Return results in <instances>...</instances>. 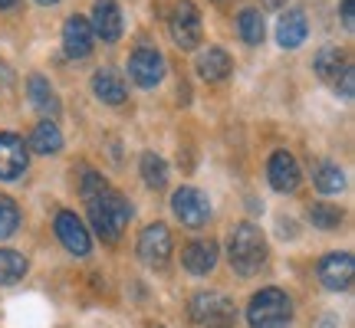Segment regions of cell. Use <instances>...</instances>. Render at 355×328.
Instances as JSON below:
<instances>
[{
	"label": "cell",
	"instance_id": "13",
	"mask_svg": "<svg viewBox=\"0 0 355 328\" xmlns=\"http://www.w3.org/2000/svg\"><path fill=\"white\" fill-rule=\"evenodd\" d=\"M56 237H60V243H63L73 256H89V250H92L89 230L83 227V220H79L76 214H69V210L56 214Z\"/></svg>",
	"mask_w": 355,
	"mask_h": 328
},
{
	"label": "cell",
	"instance_id": "31",
	"mask_svg": "<svg viewBox=\"0 0 355 328\" xmlns=\"http://www.w3.org/2000/svg\"><path fill=\"white\" fill-rule=\"evenodd\" d=\"M283 3H286V0H263V7H266V10H279Z\"/></svg>",
	"mask_w": 355,
	"mask_h": 328
},
{
	"label": "cell",
	"instance_id": "18",
	"mask_svg": "<svg viewBox=\"0 0 355 328\" xmlns=\"http://www.w3.org/2000/svg\"><path fill=\"white\" fill-rule=\"evenodd\" d=\"M26 95H30V102H33V109H37V112L50 115V118L60 115V95H56V89L50 86V79L46 76L33 73V76L26 79Z\"/></svg>",
	"mask_w": 355,
	"mask_h": 328
},
{
	"label": "cell",
	"instance_id": "7",
	"mask_svg": "<svg viewBox=\"0 0 355 328\" xmlns=\"http://www.w3.org/2000/svg\"><path fill=\"white\" fill-rule=\"evenodd\" d=\"M128 76H132L135 86L155 89L165 79V56L155 50V46H139V50L128 56Z\"/></svg>",
	"mask_w": 355,
	"mask_h": 328
},
{
	"label": "cell",
	"instance_id": "4",
	"mask_svg": "<svg viewBox=\"0 0 355 328\" xmlns=\"http://www.w3.org/2000/svg\"><path fill=\"white\" fill-rule=\"evenodd\" d=\"M191 322L201 328H234L237 325V309L227 295L220 292H198L188 305Z\"/></svg>",
	"mask_w": 355,
	"mask_h": 328
},
{
	"label": "cell",
	"instance_id": "11",
	"mask_svg": "<svg viewBox=\"0 0 355 328\" xmlns=\"http://www.w3.org/2000/svg\"><path fill=\"white\" fill-rule=\"evenodd\" d=\"M266 177H270V188L279 194H293L300 188V164L290 152H273L270 164H266Z\"/></svg>",
	"mask_w": 355,
	"mask_h": 328
},
{
	"label": "cell",
	"instance_id": "30",
	"mask_svg": "<svg viewBox=\"0 0 355 328\" xmlns=\"http://www.w3.org/2000/svg\"><path fill=\"white\" fill-rule=\"evenodd\" d=\"M343 26L352 33V26H355V0H343Z\"/></svg>",
	"mask_w": 355,
	"mask_h": 328
},
{
	"label": "cell",
	"instance_id": "22",
	"mask_svg": "<svg viewBox=\"0 0 355 328\" xmlns=\"http://www.w3.org/2000/svg\"><path fill=\"white\" fill-rule=\"evenodd\" d=\"M26 269H30V263H26L24 253L0 250V286H13V282H20V279L26 276Z\"/></svg>",
	"mask_w": 355,
	"mask_h": 328
},
{
	"label": "cell",
	"instance_id": "5",
	"mask_svg": "<svg viewBox=\"0 0 355 328\" xmlns=\"http://www.w3.org/2000/svg\"><path fill=\"white\" fill-rule=\"evenodd\" d=\"M168 26H171V39H175L181 50H198L201 46V33H204L201 13H198V7L191 0H178Z\"/></svg>",
	"mask_w": 355,
	"mask_h": 328
},
{
	"label": "cell",
	"instance_id": "20",
	"mask_svg": "<svg viewBox=\"0 0 355 328\" xmlns=\"http://www.w3.org/2000/svg\"><path fill=\"white\" fill-rule=\"evenodd\" d=\"M30 148L37 154H60L63 152V131H60V125L53 122V118H46V122H40L37 128H33V135H30Z\"/></svg>",
	"mask_w": 355,
	"mask_h": 328
},
{
	"label": "cell",
	"instance_id": "3",
	"mask_svg": "<svg viewBox=\"0 0 355 328\" xmlns=\"http://www.w3.org/2000/svg\"><path fill=\"white\" fill-rule=\"evenodd\" d=\"M250 328H290L293 325V299L283 289H260L247 305Z\"/></svg>",
	"mask_w": 355,
	"mask_h": 328
},
{
	"label": "cell",
	"instance_id": "17",
	"mask_svg": "<svg viewBox=\"0 0 355 328\" xmlns=\"http://www.w3.org/2000/svg\"><path fill=\"white\" fill-rule=\"evenodd\" d=\"M198 76L207 79V82H217V79L230 76V69H234V60H230L227 50H220V46H207V50L198 53Z\"/></svg>",
	"mask_w": 355,
	"mask_h": 328
},
{
	"label": "cell",
	"instance_id": "12",
	"mask_svg": "<svg viewBox=\"0 0 355 328\" xmlns=\"http://www.w3.org/2000/svg\"><path fill=\"white\" fill-rule=\"evenodd\" d=\"M89 26H92V37H99L102 43H115L122 37V10H119V3L115 0H96Z\"/></svg>",
	"mask_w": 355,
	"mask_h": 328
},
{
	"label": "cell",
	"instance_id": "9",
	"mask_svg": "<svg viewBox=\"0 0 355 328\" xmlns=\"http://www.w3.org/2000/svg\"><path fill=\"white\" fill-rule=\"evenodd\" d=\"M352 276H355L352 253H329V256H322V263H319V282L329 292H345L352 286Z\"/></svg>",
	"mask_w": 355,
	"mask_h": 328
},
{
	"label": "cell",
	"instance_id": "19",
	"mask_svg": "<svg viewBox=\"0 0 355 328\" xmlns=\"http://www.w3.org/2000/svg\"><path fill=\"white\" fill-rule=\"evenodd\" d=\"M92 92H96V99L105 102V105H122L125 102V79L119 76L115 69H99L96 76H92Z\"/></svg>",
	"mask_w": 355,
	"mask_h": 328
},
{
	"label": "cell",
	"instance_id": "14",
	"mask_svg": "<svg viewBox=\"0 0 355 328\" xmlns=\"http://www.w3.org/2000/svg\"><path fill=\"white\" fill-rule=\"evenodd\" d=\"M92 26H89L86 17H79L73 13L69 20L63 24V50L69 60H86L89 53H92Z\"/></svg>",
	"mask_w": 355,
	"mask_h": 328
},
{
	"label": "cell",
	"instance_id": "26",
	"mask_svg": "<svg viewBox=\"0 0 355 328\" xmlns=\"http://www.w3.org/2000/svg\"><path fill=\"white\" fill-rule=\"evenodd\" d=\"M309 220H313V227H319V230H336L343 224V210L332 207V203H313V207H309Z\"/></svg>",
	"mask_w": 355,
	"mask_h": 328
},
{
	"label": "cell",
	"instance_id": "15",
	"mask_svg": "<svg viewBox=\"0 0 355 328\" xmlns=\"http://www.w3.org/2000/svg\"><path fill=\"white\" fill-rule=\"evenodd\" d=\"M181 263L194 276H207L217 266V243L214 240H194L181 250Z\"/></svg>",
	"mask_w": 355,
	"mask_h": 328
},
{
	"label": "cell",
	"instance_id": "10",
	"mask_svg": "<svg viewBox=\"0 0 355 328\" xmlns=\"http://www.w3.org/2000/svg\"><path fill=\"white\" fill-rule=\"evenodd\" d=\"M171 256V233L165 224H152L139 237V259L145 266H165Z\"/></svg>",
	"mask_w": 355,
	"mask_h": 328
},
{
	"label": "cell",
	"instance_id": "33",
	"mask_svg": "<svg viewBox=\"0 0 355 328\" xmlns=\"http://www.w3.org/2000/svg\"><path fill=\"white\" fill-rule=\"evenodd\" d=\"M40 7H53V3H60V0H37Z\"/></svg>",
	"mask_w": 355,
	"mask_h": 328
},
{
	"label": "cell",
	"instance_id": "27",
	"mask_svg": "<svg viewBox=\"0 0 355 328\" xmlns=\"http://www.w3.org/2000/svg\"><path fill=\"white\" fill-rule=\"evenodd\" d=\"M17 227H20V210H17V203H13L10 197L0 194V240L13 237Z\"/></svg>",
	"mask_w": 355,
	"mask_h": 328
},
{
	"label": "cell",
	"instance_id": "8",
	"mask_svg": "<svg viewBox=\"0 0 355 328\" xmlns=\"http://www.w3.org/2000/svg\"><path fill=\"white\" fill-rule=\"evenodd\" d=\"M30 167V152L20 135L0 131V181H17Z\"/></svg>",
	"mask_w": 355,
	"mask_h": 328
},
{
	"label": "cell",
	"instance_id": "32",
	"mask_svg": "<svg viewBox=\"0 0 355 328\" xmlns=\"http://www.w3.org/2000/svg\"><path fill=\"white\" fill-rule=\"evenodd\" d=\"M13 3H17V0H0V10H10Z\"/></svg>",
	"mask_w": 355,
	"mask_h": 328
},
{
	"label": "cell",
	"instance_id": "28",
	"mask_svg": "<svg viewBox=\"0 0 355 328\" xmlns=\"http://www.w3.org/2000/svg\"><path fill=\"white\" fill-rule=\"evenodd\" d=\"M105 188H109V184H105V177H102L99 171H83V181H79V194H83V201H92V197L102 194Z\"/></svg>",
	"mask_w": 355,
	"mask_h": 328
},
{
	"label": "cell",
	"instance_id": "24",
	"mask_svg": "<svg viewBox=\"0 0 355 328\" xmlns=\"http://www.w3.org/2000/svg\"><path fill=\"white\" fill-rule=\"evenodd\" d=\"M345 63H349V60H345V53L339 50V46H322V50L316 53V60H313V69H316L319 79H336V73H339Z\"/></svg>",
	"mask_w": 355,
	"mask_h": 328
},
{
	"label": "cell",
	"instance_id": "21",
	"mask_svg": "<svg viewBox=\"0 0 355 328\" xmlns=\"http://www.w3.org/2000/svg\"><path fill=\"white\" fill-rule=\"evenodd\" d=\"M237 33H241L243 43H250V46H260L266 39V24H263V13L254 10V7H247V10L237 13Z\"/></svg>",
	"mask_w": 355,
	"mask_h": 328
},
{
	"label": "cell",
	"instance_id": "23",
	"mask_svg": "<svg viewBox=\"0 0 355 328\" xmlns=\"http://www.w3.org/2000/svg\"><path fill=\"white\" fill-rule=\"evenodd\" d=\"M139 171H141V181L148 184V188H165L168 184V164L162 154H155V152H145L141 154V161H139Z\"/></svg>",
	"mask_w": 355,
	"mask_h": 328
},
{
	"label": "cell",
	"instance_id": "1",
	"mask_svg": "<svg viewBox=\"0 0 355 328\" xmlns=\"http://www.w3.org/2000/svg\"><path fill=\"white\" fill-rule=\"evenodd\" d=\"M89 203V220H92V230L99 233L105 243H115L122 237V230L128 227L132 220V203L119 194V190L105 188L102 194H96Z\"/></svg>",
	"mask_w": 355,
	"mask_h": 328
},
{
	"label": "cell",
	"instance_id": "16",
	"mask_svg": "<svg viewBox=\"0 0 355 328\" xmlns=\"http://www.w3.org/2000/svg\"><path fill=\"white\" fill-rule=\"evenodd\" d=\"M306 33H309V24H306V13L300 7H293L279 17L277 24V43L283 50H296V46H303Z\"/></svg>",
	"mask_w": 355,
	"mask_h": 328
},
{
	"label": "cell",
	"instance_id": "2",
	"mask_svg": "<svg viewBox=\"0 0 355 328\" xmlns=\"http://www.w3.org/2000/svg\"><path fill=\"white\" fill-rule=\"evenodd\" d=\"M227 259L234 266V273H241V276L260 273V266L266 263V240H263V233H260V227L237 224V227L230 230Z\"/></svg>",
	"mask_w": 355,
	"mask_h": 328
},
{
	"label": "cell",
	"instance_id": "25",
	"mask_svg": "<svg viewBox=\"0 0 355 328\" xmlns=\"http://www.w3.org/2000/svg\"><path fill=\"white\" fill-rule=\"evenodd\" d=\"M313 181H316L319 194H339V190L345 188V174L336 167V164H319Z\"/></svg>",
	"mask_w": 355,
	"mask_h": 328
},
{
	"label": "cell",
	"instance_id": "6",
	"mask_svg": "<svg viewBox=\"0 0 355 328\" xmlns=\"http://www.w3.org/2000/svg\"><path fill=\"white\" fill-rule=\"evenodd\" d=\"M171 210H175V217L184 227H194V230L211 220V201H207V194L198 188H188V184L171 194Z\"/></svg>",
	"mask_w": 355,
	"mask_h": 328
},
{
	"label": "cell",
	"instance_id": "29",
	"mask_svg": "<svg viewBox=\"0 0 355 328\" xmlns=\"http://www.w3.org/2000/svg\"><path fill=\"white\" fill-rule=\"evenodd\" d=\"M336 92H339L345 102H352V95H355V69H352V63H345L343 69L336 73Z\"/></svg>",
	"mask_w": 355,
	"mask_h": 328
}]
</instances>
